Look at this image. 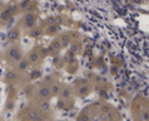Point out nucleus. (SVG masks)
I'll use <instances>...</instances> for the list:
<instances>
[]
</instances>
